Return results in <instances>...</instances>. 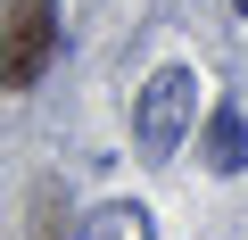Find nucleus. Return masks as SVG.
<instances>
[{"label":"nucleus","instance_id":"7ed1b4c3","mask_svg":"<svg viewBox=\"0 0 248 240\" xmlns=\"http://www.w3.org/2000/svg\"><path fill=\"white\" fill-rule=\"evenodd\" d=\"M199 158H207V174H240V166H248V125H240V108H232V99L207 116V141H199Z\"/></svg>","mask_w":248,"mask_h":240},{"label":"nucleus","instance_id":"20e7f679","mask_svg":"<svg viewBox=\"0 0 248 240\" xmlns=\"http://www.w3.org/2000/svg\"><path fill=\"white\" fill-rule=\"evenodd\" d=\"M75 240H157V224H149V207L141 199H108V207H91L83 215V232Z\"/></svg>","mask_w":248,"mask_h":240},{"label":"nucleus","instance_id":"f03ea898","mask_svg":"<svg viewBox=\"0 0 248 240\" xmlns=\"http://www.w3.org/2000/svg\"><path fill=\"white\" fill-rule=\"evenodd\" d=\"M0 91H33L50 50H58V0H9V25H0Z\"/></svg>","mask_w":248,"mask_h":240},{"label":"nucleus","instance_id":"f257e3e1","mask_svg":"<svg viewBox=\"0 0 248 240\" xmlns=\"http://www.w3.org/2000/svg\"><path fill=\"white\" fill-rule=\"evenodd\" d=\"M190 116H199V75L190 66H157L141 91H133V141L149 158H174L182 133H190Z\"/></svg>","mask_w":248,"mask_h":240}]
</instances>
